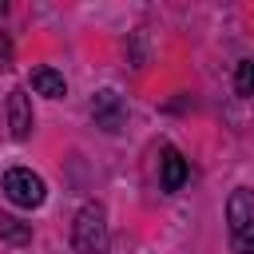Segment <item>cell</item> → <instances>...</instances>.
<instances>
[{"mask_svg": "<svg viewBox=\"0 0 254 254\" xmlns=\"http://www.w3.org/2000/svg\"><path fill=\"white\" fill-rule=\"evenodd\" d=\"M107 210L103 202H83L79 214H75V226H71V246L79 254H107Z\"/></svg>", "mask_w": 254, "mask_h": 254, "instance_id": "6da1fadb", "label": "cell"}, {"mask_svg": "<svg viewBox=\"0 0 254 254\" xmlns=\"http://www.w3.org/2000/svg\"><path fill=\"white\" fill-rule=\"evenodd\" d=\"M4 194H8V202L24 206V210H36V206H44L48 187H44V179H40L36 171H28V167H12V171L4 175Z\"/></svg>", "mask_w": 254, "mask_h": 254, "instance_id": "7a4b0ae2", "label": "cell"}, {"mask_svg": "<svg viewBox=\"0 0 254 254\" xmlns=\"http://www.w3.org/2000/svg\"><path fill=\"white\" fill-rule=\"evenodd\" d=\"M226 222H230V234H238V238L254 230V190L238 187V190L230 194V202H226Z\"/></svg>", "mask_w": 254, "mask_h": 254, "instance_id": "3957f363", "label": "cell"}, {"mask_svg": "<svg viewBox=\"0 0 254 254\" xmlns=\"http://www.w3.org/2000/svg\"><path fill=\"white\" fill-rule=\"evenodd\" d=\"M91 119H95V127H103V131H119L123 119H127V107H123V99H119L115 91H99V95L91 99Z\"/></svg>", "mask_w": 254, "mask_h": 254, "instance_id": "277c9868", "label": "cell"}, {"mask_svg": "<svg viewBox=\"0 0 254 254\" xmlns=\"http://www.w3.org/2000/svg\"><path fill=\"white\" fill-rule=\"evenodd\" d=\"M8 127H12V139H28L32 127H36L32 99H28L24 91H12V95H8Z\"/></svg>", "mask_w": 254, "mask_h": 254, "instance_id": "5b68a950", "label": "cell"}, {"mask_svg": "<svg viewBox=\"0 0 254 254\" xmlns=\"http://www.w3.org/2000/svg\"><path fill=\"white\" fill-rule=\"evenodd\" d=\"M163 175H159V183H163V190H179L183 183H187V159L175 151V147H167L163 151Z\"/></svg>", "mask_w": 254, "mask_h": 254, "instance_id": "8992f818", "label": "cell"}, {"mask_svg": "<svg viewBox=\"0 0 254 254\" xmlns=\"http://www.w3.org/2000/svg\"><path fill=\"white\" fill-rule=\"evenodd\" d=\"M32 87L40 95H48V99H64L67 95V83H64V75L56 67H32Z\"/></svg>", "mask_w": 254, "mask_h": 254, "instance_id": "52a82bcc", "label": "cell"}, {"mask_svg": "<svg viewBox=\"0 0 254 254\" xmlns=\"http://www.w3.org/2000/svg\"><path fill=\"white\" fill-rule=\"evenodd\" d=\"M234 91H238V95H254V60H242V64H238Z\"/></svg>", "mask_w": 254, "mask_h": 254, "instance_id": "ba28073f", "label": "cell"}, {"mask_svg": "<svg viewBox=\"0 0 254 254\" xmlns=\"http://www.w3.org/2000/svg\"><path fill=\"white\" fill-rule=\"evenodd\" d=\"M0 234H4V238H12V242H24V238H28V226H20V218L0 214Z\"/></svg>", "mask_w": 254, "mask_h": 254, "instance_id": "9c48e42d", "label": "cell"}, {"mask_svg": "<svg viewBox=\"0 0 254 254\" xmlns=\"http://www.w3.org/2000/svg\"><path fill=\"white\" fill-rule=\"evenodd\" d=\"M242 254H254V234H250V238L242 242Z\"/></svg>", "mask_w": 254, "mask_h": 254, "instance_id": "30bf717a", "label": "cell"}]
</instances>
